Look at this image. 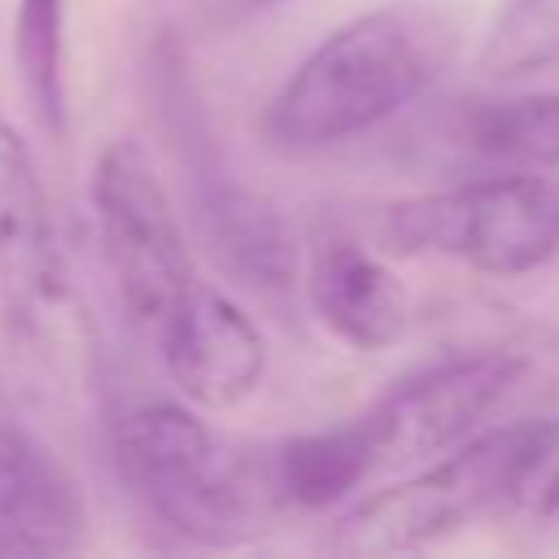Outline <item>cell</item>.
I'll list each match as a JSON object with an SVG mask.
<instances>
[{
    "label": "cell",
    "instance_id": "cell-1",
    "mask_svg": "<svg viewBox=\"0 0 559 559\" xmlns=\"http://www.w3.org/2000/svg\"><path fill=\"white\" fill-rule=\"evenodd\" d=\"M459 44L437 4L397 0L332 31L275 92L266 131L284 148L349 140L419 96Z\"/></svg>",
    "mask_w": 559,
    "mask_h": 559
},
{
    "label": "cell",
    "instance_id": "cell-2",
    "mask_svg": "<svg viewBox=\"0 0 559 559\" xmlns=\"http://www.w3.org/2000/svg\"><path fill=\"white\" fill-rule=\"evenodd\" d=\"M118 463L157 520L205 546L249 537L280 502L271 459L223 445L188 406L166 397L122 415Z\"/></svg>",
    "mask_w": 559,
    "mask_h": 559
},
{
    "label": "cell",
    "instance_id": "cell-3",
    "mask_svg": "<svg viewBox=\"0 0 559 559\" xmlns=\"http://www.w3.org/2000/svg\"><path fill=\"white\" fill-rule=\"evenodd\" d=\"M393 253H445L489 275H524L559 253V188L533 175L415 197L380 218Z\"/></svg>",
    "mask_w": 559,
    "mask_h": 559
},
{
    "label": "cell",
    "instance_id": "cell-4",
    "mask_svg": "<svg viewBox=\"0 0 559 559\" xmlns=\"http://www.w3.org/2000/svg\"><path fill=\"white\" fill-rule=\"evenodd\" d=\"M92 205L118 297L131 323L153 336L197 275L170 197L140 144L118 140L100 153L92 175Z\"/></svg>",
    "mask_w": 559,
    "mask_h": 559
},
{
    "label": "cell",
    "instance_id": "cell-5",
    "mask_svg": "<svg viewBox=\"0 0 559 559\" xmlns=\"http://www.w3.org/2000/svg\"><path fill=\"white\" fill-rule=\"evenodd\" d=\"M520 441V424L467 437L450 459L419 472L415 480L389 485L336 520L332 546L345 555H402L432 546L476 515L502 507L507 467Z\"/></svg>",
    "mask_w": 559,
    "mask_h": 559
},
{
    "label": "cell",
    "instance_id": "cell-6",
    "mask_svg": "<svg viewBox=\"0 0 559 559\" xmlns=\"http://www.w3.org/2000/svg\"><path fill=\"white\" fill-rule=\"evenodd\" d=\"M528 376V358L520 349H485L441 367L419 371L415 380L384 393L367 415L376 467L411 463L463 445L489 415H498L520 380Z\"/></svg>",
    "mask_w": 559,
    "mask_h": 559
},
{
    "label": "cell",
    "instance_id": "cell-7",
    "mask_svg": "<svg viewBox=\"0 0 559 559\" xmlns=\"http://www.w3.org/2000/svg\"><path fill=\"white\" fill-rule=\"evenodd\" d=\"M153 341L162 345V362L179 393L210 411L240 406L266 371V345L253 319L197 280L162 319Z\"/></svg>",
    "mask_w": 559,
    "mask_h": 559
},
{
    "label": "cell",
    "instance_id": "cell-8",
    "mask_svg": "<svg viewBox=\"0 0 559 559\" xmlns=\"http://www.w3.org/2000/svg\"><path fill=\"white\" fill-rule=\"evenodd\" d=\"M87 542V502L74 472L26 428L0 419V559L74 555Z\"/></svg>",
    "mask_w": 559,
    "mask_h": 559
},
{
    "label": "cell",
    "instance_id": "cell-9",
    "mask_svg": "<svg viewBox=\"0 0 559 559\" xmlns=\"http://www.w3.org/2000/svg\"><path fill=\"white\" fill-rule=\"evenodd\" d=\"M0 288L9 306L22 314H35V306L57 301L61 293L48 197L22 135L4 114H0Z\"/></svg>",
    "mask_w": 559,
    "mask_h": 559
},
{
    "label": "cell",
    "instance_id": "cell-10",
    "mask_svg": "<svg viewBox=\"0 0 559 559\" xmlns=\"http://www.w3.org/2000/svg\"><path fill=\"white\" fill-rule=\"evenodd\" d=\"M310 301L319 319L354 349H389L402 341L411 301L402 280L354 240H323L310 266Z\"/></svg>",
    "mask_w": 559,
    "mask_h": 559
},
{
    "label": "cell",
    "instance_id": "cell-11",
    "mask_svg": "<svg viewBox=\"0 0 559 559\" xmlns=\"http://www.w3.org/2000/svg\"><path fill=\"white\" fill-rule=\"evenodd\" d=\"M197 183H201V218L223 262L253 288L288 293L297 284V245L284 218L275 214V205L223 179L218 170H197Z\"/></svg>",
    "mask_w": 559,
    "mask_h": 559
},
{
    "label": "cell",
    "instance_id": "cell-12",
    "mask_svg": "<svg viewBox=\"0 0 559 559\" xmlns=\"http://www.w3.org/2000/svg\"><path fill=\"white\" fill-rule=\"evenodd\" d=\"M371 467H376V450L362 419L288 437L271 454L280 502H293V507H332L349 498V489H358Z\"/></svg>",
    "mask_w": 559,
    "mask_h": 559
},
{
    "label": "cell",
    "instance_id": "cell-13",
    "mask_svg": "<svg viewBox=\"0 0 559 559\" xmlns=\"http://www.w3.org/2000/svg\"><path fill=\"white\" fill-rule=\"evenodd\" d=\"M13 61L48 135H66V0H17Z\"/></svg>",
    "mask_w": 559,
    "mask_h": 559
},
{
    "label": "cell",
    "instance_id": "cell-14",
    "mask_svg": "<svg viewBox=\"0 0 559 559\" xmlns=\"http://www.w3.org/2000/svg\"><path fill=\"white\" fill-rule=\"evenodd\" d=\"M472 144L502 162L559 166V92L493 100L472 114Z\"/></svg>",
    "mask_w": 559,
    "mask_h": 559
},
{
    "label": "cell",
    "instance_id": "cell-15",
    "mask_svg": "<svg viewBox=\"0 0 559 559\" xmlns=\"http://www.w3.org/2000/svg\"><path fill=\"white\" fill-rule=\"evenodd\" d=\"M559 61V0H507L480 66L493 79H515V74H537Z\"/></svg>",
    "mask_w": 559,
    "mask_h": 559
},
{
    "label": "cell",
    "instance_id": "cell-16",
    "mask_svg": "<svg viewBox=\"0 0 559 559\" xmlns=\"http://www.w3.org/2000/svg\"><path fill=\"white\" fill-rule=\"evenodd\" d=\"M502 507L528 520L559 515V419H520Z\"/></svg>",
    "mask_w": 559,
    "mask_h": 559
},
{
    "label": "cell",
    "instance_id": "cell-17",
    "mask_svg": "<svg viewBox=\"0 0 559 559\" xmlns=\"http://www.w3.org/2000/svg\"><path fill=\"white\" fill-rule=\"evenodd\" d=\"M249 4H280V0H249Z\"/></svg>",
    "mask_w": 559,
    "mask_h": 559
}]
</instances>
